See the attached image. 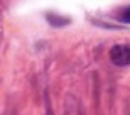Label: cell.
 <instances>
[{
    "label": "cell",
    "mask_w": 130,
    "mask_h": 115,
    "mask_svg": "<svg viewBox=\"0 0 130 115\" xmlns=\"http://www.w3.org/2000/svg\"><path fill=\"white\" fill-rule=\"evenodd\" d=\"M118 20L125 22V24H130V5L125 7V9H122V12L118 14Z\"/></svg>",
    "instance_id": "cell-3"
},
{
    "label": "cell",
    "mask_w": 130,
    "mask_h": 115,
    "mask_svg": "<svg viewBox=\"0 0 130 115\" xmlns=\"http://www.w3.org/2000/svg\"><path fill=\"white\" fill-rule=\"evenodd\" d=\"M110 59L117 66H127L130 64V48L123 44H117L110 51Z\"/></svg>",
    "instance_id": "cell-1"
},
{
    "label": "cell",
    "mask_w": 130,
    "mask_h": 115,
    "mask_svg": "<svg viewBox=\"0 0 130 115\" xmlns=\"http://www.w3.org/2000/svg\"><path fill=\"white\" fill-rule=\"evenodd\" d=\"M47 22L54 27H63V25L69 24V19L66 17H59V15H53V14H47Z\"/></svg>",
    "instance_id": "cell-2"
}]
</instances>
